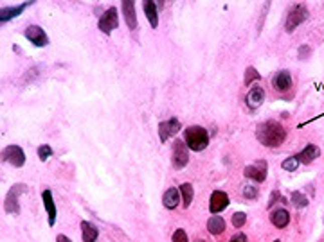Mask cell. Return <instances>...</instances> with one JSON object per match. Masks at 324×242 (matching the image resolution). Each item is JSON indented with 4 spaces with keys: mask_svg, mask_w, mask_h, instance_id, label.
Here are the masks:
<instances>
[{
    "mask_svg": "<svg viewBox=\"0 0 324 242\" xmlns=\"http://www.w3.org/2000/svg\"><path fill=\"white\" fill-rule=\"evenodd\" d=\"M256 138L265 147H279L286 140V129L277 120L261 122L256 129Z\"/></svg>",
    "mask_w": 324,
    "mask_h": 242,
    "instance_id": "obj_1",
    "label": "cell"
},
{
    "mask_svg": "<svg viewBox=\"0 0 324 242\" xmlns=\"http://www.w3.org/2000/svg\"><path fill=\"white\" fill-rule=\"evenodd\" d=\"M184 142L189 147V151L200 153L209 145V133L202 126H189L184 129Z\"/></svg>",
    "mask_w": 324,
    "mask_h": 242,
    "instance_id": "obj_2",
    "label": "cell"
},
{
    "mask_svg": "<svg viewBox=\"0 0 324 242\" xmlns=\"http://www.w3.org/2000/svg\"><path fill=\"white\" fill-rule=\"evenodd\" d=\"M27 192V185L26 183H15L13 187L9 188L8 194H6L4 199V210L8 213H13V215H18L20 213V203H18V197L22 194Z\"/></svg>",
    "mask_w": 324,
    "mask_h": 242,
    "instance_id": "obj_3",
    "label": "cell"
},
{
    "mask_svg": "<svg viewBox=\"0 0 324 242\" xmlns=\"http://www.w3.org/2000/svg\"><path fill=\"white\" fill-rule=\"evenodd\" d=\"M310 13H308V9L304 4H297L294 8L290 9L288 17H286V22H285V29L286 33H294L299 26H301L302 22H306Z\"/></svg>",
    "mask_w": 324,
    "mask_h": 242,
    "instance_id": "obj_4",
    "label": "cell"
},
{
    "mask_svg": "<svg viewBox=\"0 0 324 242\" xmlns=\"http://www.w3.org/2000/svg\"><path fill=\"white\" fill-rule=\"evenodd\" d=\"M97 27H99L101 33L112 34L114 31L119 27V13H117V9L116 8L106 9V11L101 15L99 22H97Z\"/></svg>",
    "mask_w": 324,
    "mask_h": 242,
    "instance_id": "obj_5",
    "label": "cell"
},
{
    "mask_svg": "<svg viewBox=\"0 0 324 242\" xmlns=\"http://www.w3.org/2000/svg\"><path fill=\"white\" fill-rule=\"evenodd\" d=\"M171 161L175 169H184L187 165V161H189V147H187L184 140H175Z\"/></svg>",
    "mask_w": 324,
    "mask_h": 242,
    "instance_id": "obj_6",
    "label": "cell"
},
{
    "mask_svg": "<svg viewBox=\"0 0 324 242\" xmlns=\"http://www.w3.org/2000/svg\"><path fill=\"white\" fill-rule=\"evenodd\" d=\"M2 160L11 163V165L17 167V169H20V167H24V163H26V153H24V149H22L20 145H8V147L2 151Z\"/></svg>",
    "mask_w": 324,
    "mask_h": 242,
    "instance_id": "obj_7",
    "label": "cell"
},
{
    "mask_svg": "<svg viewBox=\"0 0 324 242\" xmlns=\"http://www.w3.org/2000/svg\"><path fill=\"white\" fill-rule=\"evenodd\" d=\"M267 169H268L267 161L259 160L256 163H252V165H247L245 170H243V174H245L247 179H252L256 183H263L267 179V172H268Z\"/></svg>",
    "mask_w": 324,
    "mask_h": 242,
    "instance_id": "obj_8",
    "label": "cell"
},
{
    "mask_svg": "<svg viewBox=\"0 0 324 242\" xmlns=\"http://www.w3.org/2000/svg\"><path fill=\"white\" fill-rule=\"evenodd\" d=\"M24 36H26V40H29L35 47H47L49 45L47 33H45L40 26H29L26 31H24Z\"/></svg>",
    "mask_w": 324,
    "mask_h": 242,
    "instance_id": "obj_9",
    "label": "cell"
},
{
    "mask_svg": "<svg viewBox=\"0 0 324 242\" xmlns=\"http://www.w3.org/2000/svg\"><path fill=\"white\" fill-rule=\"evenodd\" d=\"M180 131V120L177 117H173V119H168V120H162L159 124V138L160 142H168L171 136H175L177 133Z\"/></svg>",
    "mask_w": 324,
    "mask_h": 242,
    "instance_id": "obj_10",
    "label": "cell"
},
{
    "mask_svg": "<svg viewBox=\"0 0 324 242\" xmlns=\"http://www.w3.org/2000/svg\"><path fill=\"white\" fill-rule=\"evenodd\" d=\"M229 206V195L225 194L224 190H214L211 194V199H209V210L211 213H220Z\"/></svg>",
    "mask_w": 324,
    "mask_h": 242,
    "instance_id": "obj_11",
    "label": "cell"
},
{
    "mask_svg": "<svg viewBox=\"0 0 324 242\" xmlns=\"http://www.w3.org/2000/svg\"><path fill=\"white\" fill-rule=\"evenodd\" d=\"M292 85H294V81H292V76H290L288 70H279L272 79L274 90H277V92H281V94L288 92V90L292 88Z\"/></svg>",
    "mask_w": 324,
    "mask_h": 242,
    "instance_id": "obj_12",
    "label": "cell"
},
{
    "mask_svg": "<svg viewBox=\"0 0 324 242\" xmlns=\"http://www.w3.org/2000/svg\"><path fill=\"white\" fill-rule=\"evenodd\" d=\"M121 8H123V17H125L126 26H128L132 31H135L139 27L137 13H135V2H132V0H125Z\"/></svg>",
    "mask_w": 324,
    "mask_h": 242,
    "instance_id": "obj_13",
    "label": "cell"
},
{
    "mask_svg": "<svg viewBox=\"0 0 324 242\" xmlns=\"http://www.w3.org/2000/svg\"><path fill=\"white\" fill-rule=\"evenodd\" d=\"M263 101H265V90L261 86H252L245 97L247 106L251 108V110H258L263 104Z\"/></svg>",
    "mask_w": 324,
    "mask_h": 242,
    "instance_id": "obj_14",
    "label": "cell"
},
{
    "mask_svg": "<svg viewBox=\"0 0 324 242\" xmlns=\"http://www.w3.org/2000/svg\"><path fill=\"white\" fill-rule=\"evenodd\" d=\"M320 156V149L315 144H308L306 147L302 149L301 153L295 154V158L299 160V163H304V165H310L311 161H315Z\"/></svg>",
    "mask_w": 324,
    "mask_h": 242,
    "instance_id": "obj_15",
    "label": "cell"
},
{
    "mask_svg": "<svg viewBox=\"0 0 324 242\" xmlns=\"http://www.w3.org/2000/svg\"><path fill=\"white\" fill-rule=\"evenodd\" d=\"M42 201H43V206H45V210H47L49 226H54V224H56V204H54V199H52V192L51 190H43L42 192Z\"/></svg>",
    "mask_w": 324,
    "mask_h": 242,
    "instance_id": "obj_16",
    "label": "cell"
},
{
    "mask_svg": "<svg viewBox=\"0 0 324 242\" xmlns=\"http://www.w3.org/2000/svg\"><path fill=\"white\" fill-rule=\"evenodd\" d=\"M180 199H182L180 190L175 188V187H171L164 192V195H162V204H164L168 210H175L178 204H180Z\"/></svg>",
    "mask_w": 324,
    "mask_h": 242,
    "instance_id": "obj_17",
    "label": "cell"
},
{
    "mask_svg": "<svg viewBox=\"0 0 324 242\" xmlns=\"http://www.w3.org/2000/svg\"><path fill=\"white\" fill-rule=\"evenodd\" d=\"M29 6H33V2H24V4H20V6H15V8H4L0 11V22L6 24V22L13 20V18H17L18 15L24 13V9L29 8Z\"/></svg>",
    "mask_w": 324,
    "mask_h": 242,
    "instance_id": "obj_18",
    "label": "cell"
},
{
    "mask_svg": "<svg viewBox=\"0 0 324 242\" xmlns=\"http://www.w3.org/2000/svg\"><path fill=\"white\" fill-rule=\"evenodd\" d=\"M270 222L276 228H286L290 222V213L286 208H276L270 212Z\"/></svg>",
    "mask_w": 324,
    "mask_h": 242,
    "instance_id": "obj_19",
    "label": "cell"
},
{
    "mask_svg": "<svg viewBox=\"0 0 324 242\" xmlns=\"http://www.w3.org/2000/svg\"><path fill=\"white\" fill-rule=\"evenodd\" d=\"M143 9H144V15H146L150 26L155 29L159 26V11H157V2L153 0H144L143 2Z\"/></svg>",
    "mask_w": 324,
    "mask_h": 242,
    "instance_id": "obj_20",
    "label": "cell"
},
{
    "mask_svg": "<svg viewBox=\"0 0 324 242\" xmlns=\"http://www.w3.org/2000/svg\"><path fill=\"white\" fill-rule=\"evenodd\" d=\"M99 237V229L94 222L90 221H81V238L83 242H95Z\"/></svg>",
    "mask_w": 324,
    "mask_h": 242,
    "instance_id": "obj_21",
    "label": "cell"
},
{
    "mask_svg": "<svg viewBox=\"0 0 324 242\" xmlns=\"http://www.w3.org/2000/svg\"><path fill=\"white\" fill-rule=\"evenodd\" d=\"M207 229L212 235H222L225 231V219L220 215H211L207 219Z\"/></svg>",
    "mask_w": 324,
    "mask_h": 242,
    "instance_id": "obj_22",
    "label": "cell"
},
{
    "mask_svg": "<svg viewBox=\"0 0 324 242\" xmlns=\"http://www.w3.org/2000/svg\"><path fill=\"white\" fill-rule=\"evenodd\" d=\"M180 195H182V204L184 206H191L193 203V195H194V188L191 183H182L180 185Z\"/></svg>",
    "mask_w": 324,
    "mask_h": 242,
    "instance_id": "obj_23",
    "label": "cell"
},
{
    "mask_svg": "<svg viewBox=\"0 0 324 242\" xmlns=\"http://www.w3.org/2000/svg\"><path fill=\"white\" fill-rule=\"evenodd\" d=\"M290 197H292V204H294L295 208H306L308 204H310V199H308L306 195L302 194V192H292V195H290Z\"/></svg>",
    "mask_w": 324,
    "mask_h": 242,
    "instance_id": "obj_24",
    "label": "cell"
},
{
    "mask_svg": "<svg viewBox=\"0 0 324 242\" xmlns=\"http://www.w3.org/2000/svg\"><path fill=\"white\" fill-rule=\"evenodd\" d=\"M259 79H261V76H259V72L256 70L254 67L247 68V70H245V85L247 86H251L254 81H259Z\"/></svg>",
    "mask_w": 324,
    "mask_h": 242,
    "instance_id": "obj_25",
    "label": "cell"
},
{
    "mask_svg": "<svg viewBox=\"0 0 324 242\" xmlns=\"http://www.w3.org/2000/svg\"><path fill=\"white\" fill-rule=\"evenodd\" d=\"M281 167H283V170L294 172V170H297V167H299V160L295 158V154H294V156H288L285 161H283V163H281Z\"/></svg>",
    "mask_w": 324,
    "mask_h": 242,
    "instance_id": "obj_26",
    "label": "cell"
},
{
    "mask_svg": "<svg viewBox=\"0 0 324 242\" xmlns=\"http://www.w3.org/2000/svg\"><path fill=\"white\" fill-rule=\"evenodd\" d=\"M258 195H259V190L256 185H245V187H243V197H245V199L254 201V199H258Z\"/></svg>",
    "mask_w": 324,
    "mask_h": 242,
    "instance_id": "obj_27",
    "label": "cell"
},
{
    "mask_svg": "<svg viewBox=\"0 0 324 242\" xmlns=\"http://www.w3.org/2000/svg\"><path fill=\"white\" fill-rule=\"evenodd\" d=\"M52 154H54V151H52V147L49 144H42L38 147V158L42 161H47L49 158L52 156Z\"/></svg>",
    "mask_w": 324,
    "mask_h": 242,
    "instance_id": "obj_28",
    "label": "cell"
},
{
    "mask_svg": "<svg viewBox=\"0 0 324 242\" xmlns=\"http://www.w3.org/2000/svg\"><path fill=\"white\" fill-rule=\"evenodd\" d=\"M245 222H247V213L245 212L233 213V226H234V228H242Z\"/></svg>",
    "mask_w": 324,
    "mask_h": 242,
    "instance_id": "obj_29",
    "label": "cell"
},
{
    "mask_svg": "<svg viewBox=\"0 0 324 242\" xmlns=\"http://www.w3.org/2000/svg\"><path fill=\"white\" fill-rule=\"evenodd\" d=\"M173 242H189V238H187V233L184 231V229H177L175 233H173Z\"/></svg>",
    "mask_w": 324,
    "mask_h": 242,
    "instance_id": "obj_30",
    "label": "cell"
},
{
    "mask_svg": "<svg viewBox=\"0 0 324 242\" xmlns=\"http://www.w3.org/2000/svg\"><path fill=\"white\" fill-rule=\"evenodd\" d=\"M297 54H299V60H308V56L311 54L310 45H301L299 51H297Z\"/></svg>",
    "mask_w": 324,
    "mask_h": 242,
    "instance_id": "obj_31",
    "label": "cell"
},
{
    "mask_svg": "<svg viewBox=\"0 0 324 242\" xmlns=\"http://www.w3.org/2000/svg\"><path fill=\"white\" fill-rule=\"evenodd\" d=\"M229 242H249L247 240V235L242 233V231H238V233H234L233 237H231Z\"/></svg>",
    "mask_w": 324,
    "mask_h": 242,
    "instance_id": "obj_32",
    "label": "cell"
},
{
    "mask_svg": "<svg viewBox=\"0 0 324 242\" xmlns=\"http://www.w3.org/2000/svg\"><path fill=\"white\" fill-rule=\"evenodd\" d=\"M277 197H281V194H279V192H277V190H276V192H272V195H270V201H268V208H270V206H272V204L276 203V201H277Z\"/></svg>",
    "mask_w": 324,
    "mask_h": 242,
    "instance_id": "obj_33",
    "label": "cell"
},
{
    "mask_svg": "<svg viewBox=\"0 0 324 242\" xmlns=\"http://www.w3.org/2000/svg\"><path fill=\"white\" fill-rule=\"evenodd\" d=\"M56 242H72V240H70L69 237H65V235H58V237H56Z\"/></svg>",
    "mask_w": 324,
    "mask_h": 242,
    "instance_id": "obj_34",
    "label": "cell"
},
{
    "mask_svg": "<svg viewBox=\"0 0 324 242\" xmlns=\"http://www.w3.org/2000/svg\"><path fill=\"white\" fill-rule=\"evenodd\" d=\"M194 242H207V240H203V238H198V240H194Z\"/></svg>",
    "mask_w": 324,
    "mask_h": 242,
    "instance_id": "obj_35",
    "label": "cell"
}]
</instances>
